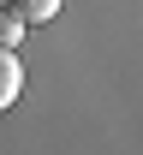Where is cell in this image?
Instances as JSON below:
<instances>
[{"label": "cell", "mask_w": 143, "mask_h": 155, "mask_svg": "<svg viewBox=\"0 0 143 155\" xmlns=\"http://www.w3.org/2000/svg\"><path fill=\"white\" fill-rule=\"evenodd\" d=\"M18 90H24V60L6 48V54H0V107H12V101H18Z\"/></svg>", "instance_id": "6da1fadb"}, {"label": "cell", "mask_w": 143, "mask_h": 155, "mask_svg": "<svg viewBox=\"0 0 143 155\" xmlns=\"http://www.w3.org/2000/svg\"><path fill=\"white\" fill-rule=\"evenodd\" d=\"M6 12H18V18L36 30V24H54V18H60V0H6Z\"/></svg>", "instance_id": "7a4b0ae2"}, {"label": "cell", "mask_w": 143, "mask_h": 155, "mask_svg": "<svg viewBox=\"0 0 143 155\" xmlns=\"http://www.w3.org/2000/svg\"><path fill=\"white\" fill-rule=\"evenodd\" d=\"M24 30H30V24L18 18V12H6V18H0V48H18V36Z\"/></svg>", "instance_id": "3957f363"}]
</instances>
